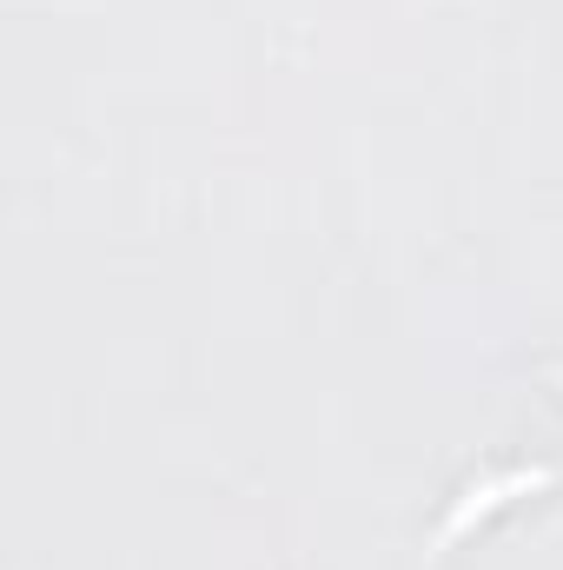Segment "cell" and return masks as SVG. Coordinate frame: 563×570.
I'll return each instance as SVG.
<instances>
[{
  "label": "cell",
  "instance_id": "obj_1",
  "mask_svg": "<svg viewBox=\"0 0 563 570\" xmlns=\"http://www.w3.org/2000/svg\"><path fill=\"white\" fill-rule=\"evenodd\" d=\"M563 471L557 464H511V471H491V478H471L457 498H451V511H444V524L431 531V558H444V551H457V538H471L484 518H497V511H511L517 498H537V491H551Z\"/></svg>",
  "mask_w": 563,
  "mask_h": 570
},
{
  "label": "cell",
  "instance_id": "obj_2",
  "mask_svg": "<svg viewBox=\"0 0 563 570\" xmlns=\"http://www.w3.org/2000/svg\"><path fill=\"white\" fill-rule=\"evenodd\" d=\"M544 379H551V385H563V365H544Z\"/></svg>",
  "mask_w": 563,
  "mask_h": 570
}]
</instances>
